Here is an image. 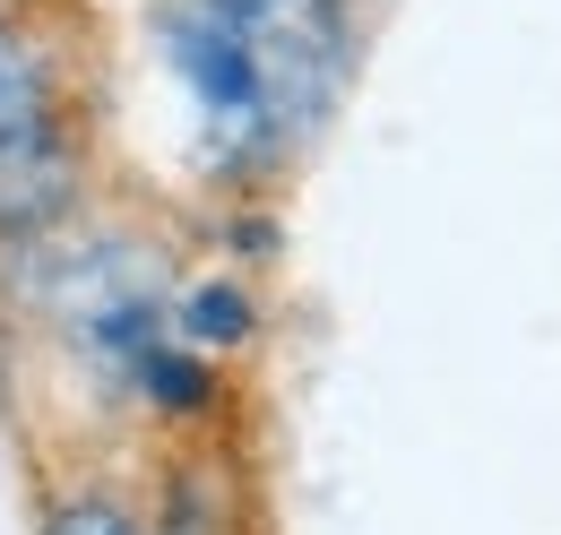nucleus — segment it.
<instances>
[{"mask_svg":"<svg viewBox=\"0 0 561 535\" xmlns=\"http://www.w3.org/2000/svg\"><path fill=\"white\" fill-rule=\"evenodd\" d=\"M78 207H87V138L61 61L35 44L18 9H0V242L35 251L70 234Z\"/></svg>","mask_w":561,"mask_h":535,"instance_id":"1","label":"nucleus"},{"mask_svg":"<svg viewBox=\"0 0 561 535\" xmlns=\"http://www.w3.org/2000/svg\"><path fill=\"white\" fill-rule=\"evenodd\" d=\"M156 53L173 69V87L191 104V130H199L216 173H268L285 147H294L268 69L233 35V18L216 0H164L156 9Z\"/></svg>","mask_w":561,"mask_h":535,"instance_id":"2","label":"nucleus"},{"mask_svg":"<svg viewBox=\"0 0 561 535\" xmlns=\"http://www.w3.org/2000/svg\"><path fill=\"white\" fill-rule=\"evenodd\" d=\"M216 9L260 53V69L285 104V130L302 138L346 78V0H216Z\"/></svg>","mask_w":561,"mask_h":535,"instance_id":"3","label":"nucleus"},{"mask_svg":"<svg viewBox=\"0 0 561 535\" xmlns=\"http://www.w3.org/2000/svg\"><path fill=\"white\" fill-rule=\"evenodd\" d=\"M173 320L191 337V354H208L216 372L260 337V294L233 276V268H208V276H182V294H173Z\"/></svg>","mask_w":561,"mask_h":535,"instance_id":"4","label":"nucleus"},{"mask_svg":"<svg viewBox=\"0 0 561 535\" xmlns=\"http://www.w3.org/2000/svg\"><path fill=\"white\" fill-rule=\"evenodd\" d=\"M147 527H156V510H139L122 483H70L44 510V535H147Z\"/></svg>","mask_w":561,"mask_h":535,"instance_id":"5","label":"nucleus"},{"mask_svg":"<svg viewBox=\"0 0 561 535\" xmlns=\"http://www.w3.org/2000/svg\"><path fill=\"white\" fill-rule=\"evenodd\" d=\"M147 535H225V510H216V501L199 492V483H173Z\"/></svg>","mask_w":561,"mask_h":535,"instance_id":"6","label":"nucleus"}]
</instances>
